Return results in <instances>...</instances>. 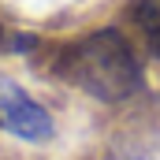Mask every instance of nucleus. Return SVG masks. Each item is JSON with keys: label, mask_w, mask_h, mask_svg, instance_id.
Masks as SVG:
<instances>
[{"label": "nucleus", "mask_w": 160, "mask_h": 160, "mask_svg": "<svg viewBox=\"0 0 160 160\" xmlns=\"http://www.w3.org/2000/svg\"><path fill=\"white\" fill-rule=\"evenodd\" d=\"M56 75L97 101H127L142 89V71L119 30H97L56 56Z\"/></svg>", "instance_id": "f257e3e1"}, {"label": "nucleus", "mask_w": 160, "mask_h": 160, "mask_svg": "<svg viewBox=\"0 0 160 160\" xmlns=\"http://www.w3.org/2000/svg\"><path fill=\"white\" fill-rule=\"evenodd\" d=\"M0 127L22 142H45L52 134V116L41 108L38 101L15 86V82H0Z\"/></svg>", "instance_id": "f03ea898"}, {"label": "nucleus", "mask_w": 160, "mask_h": 160, "mask_svg": "<svg viewBox=\"0 0 160 160\" xmlns=\"http://www.w3.org/2000/svg\"><path fill=\"white\" fill-rule=\"evenodd\" d=\"M119 160H160V104L138 112L130 123H123L116 138Z\"/></svg>", "instance_id": "7ed1b4c3"}, {"label": "nucleus", "mask_w": 160, "mask_h": 160, "mask_svg": "<svg viewBox=\"0 0 160 160\" xmlns=\"http://www.w3.org/2000/svg\"><path fill=\"white\" fill-rule=\"evenodd\" d=\"M134 19H138V26L145 30L153 52L160 56V0H138V4H134Z\"/></svg>", "instance_id": "20e7f679"}]
</instances>
